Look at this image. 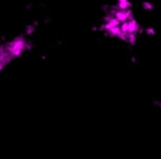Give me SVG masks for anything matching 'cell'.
Listing matches in <instances>:
<instances>
[{
	"label": "cell",
	"mask_w": 161,
	"mask_h": 159,
	"mask_svg": "<svg viewBox=\"0 0 161 159\" xmlns=\"http://www.w3.org/2000/svg\"><path fill=\"white\" fill-rule=\"evenodd\" d=\"M158 105H160V109H161V103H160V104H158Z\"/></svg>",
	"instance_id": "cell-2"
},
{
	"label": "cell",
	"mask_w": 161,
	"mask_h": 159,
	"mask_svg": "<svg viewBox=\"0 0 161 159\" xmlns=\"http://www.w3.org/2000/svg\"><path fill=\"white\" fill-rule=\"evenodd\" d=\"M30 48L26 35H16L9 41L0 43V75L18 58L23 56Z\"/></svg>",
	"instance_id": "cell-1"
}]
</instances>
